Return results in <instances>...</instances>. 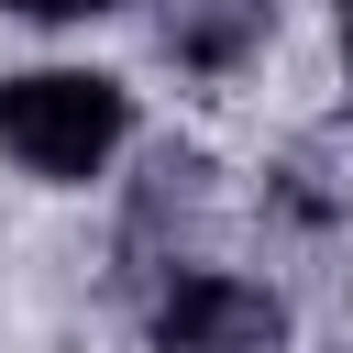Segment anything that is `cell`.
I'll list each match as a JSON object with an SVG mask.
<instances>
[{
    "instance_id": "cell-1",
    "label": "cell",
    "mask_w": 353,
    "mask_h": 353,
    "mask_svg": "<svg viewBox=\"0 0 353 353\" xmlns=\"http://www.w3.org/2000/svg\"><path fill=\"white\" fill-rule=\"evenodd\" d=\"M132 143V88L99 66H11L0 77V154L33 188H88Z\"/></svg>"
},
{
    "instance_id": "cell-2",
    "label": "cell",
    "mask_w": 353,
    "mask_h": 353,
    "mask_svg": "<svg viewBox=\"0 0 353 353\" xmlns=\"http://www.w3.org/2000/svg\"><path fill=\"white\" fill-rule=\"evenodd\" d=\"M143 342L154 353H287V298L243 265H165Z\"/></svg>"
},
{
    "instance_id": "cell-3",
    "label": "cell",
    "mask_w": 353,
    "mask_h": 353,
    "mask_svg": "<svg viewBox=\"0 0 353 353\" xmlns=\"http://www.w3.org/2000/svg\"><path fill=\"white\" fill-rule=\"evenodd\" d=\"M154 44L188 77H243L276 44V0H154Z\"/></svg>"
},
{
    "instance_id": "cell-4",
    "label": "cell",
    "mask_w": 353,
    "mask_h": 353,
    "mask_svg": "<svg viewBox=\"0 0 353 353\" xmlns=\"http://www.w3.org/2000/svg\"><path fill=\"white\" fill-rule=\"evenodd\" d=\"M0 11H22V22H99V11H121V0H0Z\"/></svg>"
},
{
    "instance_id": "cell-5",
    "label": "cell",
    "mask_w": 353,
    "mask_h": 353,
    "mask_svg": "<svg viewBox=\"0 0 353 353\" xmlns=\"http://www.w3.org/2000/svg\"><path fill=\"white\" fill-rule=\"evenodd\" d=\"M331 33H342V66H353V0H331Z\"/></svg>"
}]
</instances>
